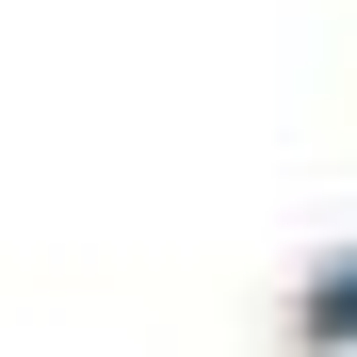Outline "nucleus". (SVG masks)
<instances>
[{
    "instance_id": "obj_1",
    "label": "nucleus",
    "mask_w": 357,
    "mask_h": 357,
    "mask_svg": "<svg viewBox=\"0 0 357 357\" xmlns=\"http://www.w3.org/2000/svg\"><path fill=\"white\" fill-rule=\"evenodd\" d=\"M309 341H357V260H325V276H309Z\"/></svg>"
}]
</instances>
